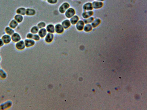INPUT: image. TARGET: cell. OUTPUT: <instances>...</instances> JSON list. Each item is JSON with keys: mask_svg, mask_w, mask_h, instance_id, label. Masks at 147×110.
I'll use <instances>...</instances> for the list:
<instances>
[{"mask_svg": "<svg viewBox=\"0 0 147 110\" xmlns=\"http://www.w3.org/2000/svg\"><path fill=\"white\" fill-rule=\"evenodd\" d=\"M93 9H98L102 8L104 6V3L101 1H94L92 2Z\"/></svg>", "mask_w": 147, "mask_h": 110, "instance_id": "obj_6", "label": "cell"}, {"mask_svg": "<svg viewBox=\"0 0 147 110\" xmlns=\"http://www.w3.org/2000/svg\"><path fill=\"white\" fill-rule=\"evenodd\" d=\"M65 15L66 17L68 19H70L74 15H75L76 12L75 10L72 7H70L65 12Z\"/></svg>", "mask_w": 147, "mask_h": 110, "instance_id": "obj_2", "label": "cell"}, {"mask_svg": "<svg viewBox=\"0 0 147 110\" xmlns=\"http://www.w3.org/2000/svg\"><path fill=\"white\" fill-rule=\"evenodd\" d=\"M54 38V35L53 34L48 32L45 37V40L46 43H50L53 41Z\"/></svg>", "mask_w": 147, "mask_h": 110, "instance_id": "obj_11", "label": "cell"}, {"mask_svg": "<svg viewBox=\"0 0 147 110\" xmlns=\"http://www.w3.org/2000/svg\"><path fill=\"white\" fill-rule=\"evenodd\" d=\"M1 56L0 55V63L1 62Z\"/></svg>", "mask_w": 147, "mask_h": 110, "instance_id": "obj_34", "label": "cell"}, {"mask_svg": "<svg viewBox=\"0 0 147 110\" xmlns=\"http://www.w3.org/2000/svg\"><path fill=\"white\" fill-rule=\"evenodd\" d=\"M15 46L18 51H21L24 50L26 47L25 42L23 40H21L16 43Z\"/></svg>", "mask_w": 147, "mask_h": 110, "instance_id": "obj_3", "label": "cell"}, {"mask_svg": "<svg viewBox=\"0 0 147 110\" xmlns=\"http://www.w3.org/2000/svg\"><path fill=\"white\" fill-rule=\"evenodd\" d=\"M94 19L92 16L87 19H84L83 20L85 24L91 23L94 20Z\"/></svg>", "mask_w": 147, "mask_h": 110, "instance_id": "obj_27", "label": "cell"}, {"mask_svg": "<svg viewBox=\"0 0 147 110\" xmlns=\"http://www.w3.org/2000/svg\"><path fill=\"white\" fill-rule=\"evenodd\" d=\"M70 7V5L67 2H64L59 7V11L61 13H65L66 10Z\"/></svg>", "mask_w": 147, "mask_h": 110, "instance_id": "obj_4", "label": "cell"}, {"mask_svg": "<svg viewBox=\"0 0 147 110\" xmlns=\"http://www.w3.org/2000/svg\"><path fill=\"white\" fill-rule=\"evenodd\" d=\"M4 44L1 38H0V48L4 46Z\"/></svg>", "mask_w": 147, "mask_h": 110, "instance_id": "obj_32", "label": "cell"}, {"mask_svg": "<svg viewBox=\"0 0 147 110\" xmlns=\"http://www.w3.org/2000/svg\"><path fill=\"white\" fill-rule=\"evenodd\" d=\"M85 24L84 21L82 20H79L76 24V28L78 31H82L84 28Z\"/></svg>", "mask_w": 147, "mask_h": 110, "instance_id": "obj_10", "label": "cell"}, {"mask_svg": "<svg viewBox=\"0 0 147 110\" xmlns=\"http://www.w3.org/2000/svg\"><path fill=\"white\" fill-rule=\"evenodd\" d=\"M26 9L24 7H19L16 10V14H20L23 16L26 15Z\"/></svg>", "mask_w": 147, "mask_h": 110, "instance_id": "obj_17", "label": "cell"}, {"mask_svg": "<svg viewBox=\"0 0 147 110\" xmlns=\"http://www.w3.org/2000/svg\"><path fill=\"white\" fill-rule=\"evenodd\" d=\"M24 41L26 47L28 48L34 46L35 44V41L32 39H25Z\"/></svg>", "mask_w": 147, "mask_h": 110, "instance_id": "obj_9", "label": "cell"}, {"mask_svg": "<svg viewBox=\"0 0 147 110\" xmlns=\"http://www.w3.org/2000/svg\"><path fill=\"white\" fill-rule=\"evenodd\" d=\"M46 29L48 33L53 34L55 32V26L52 24H49L47 25Z\"/></svg>", "mask_w": 147, "mask_h": 110, "instance_id": "obj_16", "label": "cell"}, {"mask_svg": "<svg viewBox=\"0 0 147 110\" xmlns=\"http://www.w3.org/2000/svg\"><path fill=\"white\" fill-rule=\"evenodd\" d=\"M49 4H55L57 2V0H47Z\"/></svg>", "mask_w": 147, "mask_h": 110, "instance_id": "obj_31", "label": "cell"}, {"mask_svg": "<svg viewBox=\"0 0 147 110\" xmlns=\"http://www.w3.org/2000/svg\"><path fill=\"white\" fill-rule=\"evenodd\" d=\"M19 24L14 19H12L10 21L9 23V26L10 27L14 29L17 27L18 25H19Z\"/></svg>", "mask_w": 147, "mask_h": 110, "instance_id": "obj_20", "label": "cell"}, {"mask_svg": "<svg viewBox=\"0 0 147 110\" xmlns=\"http://www.w3.org/2000/svg\"><path fill=\"white\" fill-rule=\"evenodd\" d=\"M36 13L35 10L34 9L28 8L26 9V15L28 16H32L35 15Z\"/></svg>", "mask_w": 147, "mask_h": 110, "instance_id": "obj_19", "label": "cell"}, {"mask_svg": "<svg viewBox=\"0 0 147 110\" xmlns=\"http://www.w3.org/2000/svg\"><path fill=\"white\" fill-rule=\"evenodd\" d=\"M33 34L31 32L28 33L27 34L26 38L28 39H33Z\"/></svg>", "mask_w": 147, "mask_h": 110, "instance_id": "obj_30", "label": "cell"}, {"mask_svg": "<svg viewBox=\"0 0 147 110\" xmlns=\"http://www.w3.org/2000/svg\"></svg>", "mask_w": 147, "mask_h": 110, "instance_id": "obj_37", "label": "cell"}, {"mask_svg": "<svg viewBox=\"0 0 147 110\" xmlns=\"http://www.w3.org/2000/svg\"><path fill=\"white\" fill-rule=\"evenodd\" d=\"M93 9L92 3L91 2L86 3L83 6V9L84 11H91L93 10Z\"/></svg>", "mask_w": 147, "mask_h": 110, "instance_id": "obj_12", "label": "cell"}, {"mask_svg": "<svg viewBox=\"0 0 147 110\" xmlns=\"http://www.w3.org/2000/svg\"><path fill=\"white\" fill-rule=\"evenodd\" d=\"M105 0H94V1H101V2H103Z\"/></svg>", "mask_w": 147, "mask_h": 110, "instance_id": "obj_33", "label": "cell"}, {"mask_svg": "<svg viewBox=\"0 0 147 110\" xmlns=\"http://www.w3.org/2000/svg\"><path fill=\"white\" fill-rule=\"evenodd\" d=\"M7 72L2 69H0V78L3 79H5L7 77Z\"/></svg>", "mask_w": 147, "mask_h": 110, "instance_id": "obj_24", "label": "cell"}, {"mask_svg": "<svg viewBox=\"0 0 147 110\" xmlns=\"http://www.w3.org/2000/svg\"><path fill=\"white\" fill-rule=\"evenodd\" d=\"M45 0V1H46V0Z\"/></svg>", "mask_w": 147, "mask_h": 110, "instance_id": "obj_36", "label": "cell"}, {"mask_svg": "<svg viewBox=\"0 0 147 110\" xmlns=\"http://www.w3.org/2000/svg\"><path fill=\"white\" fill-rule=\"evenodd\" d=\"M1 69V66L0 65V69Z\"/></svg>", "mask_w": 147, "mask_h": 110, "instance_id": "obj_35", "label": "cell"}, {"mask_svg": "<svg viewBox=\"0 0 147 110\" xmlns=\"http://www.w3.org/2000/svg\"><path fill=\"white\" fill-rule=\"evenodd\" d=\"M93 28L90 24H86L84 25L83 30L85 32H89L91 31Z\"/></svg>", "mask_w": 147, "mask_h": 110, "instance_id": "obj_25", "label": "cell"}, {"mask_svg": "<svg viewBox=\"0 0 147 110\" xmlns=\"http://www.w3.org/2000/svg\"><path fill=\"white\" fill-rule=\"evenodd\" d=\"M5 31L6 34L11 36L15 32L14 29L9 26L6 27L5 29Z\"/></svg>", "mask_w": 147, "mask_h": 110, "instance_id": "obj_22", "label": "cell"}, {"mask_svg": "<svg viewBox=\"0 0 147 110\" xmlns=\"http://www.w3.org/2000/svg\"><path fill=\"white\" fill-rule=\"evenodd\" d=\"M55 32L58 34H61L64 32V28L61 24H57L55 26Z\"/></svg>", "mask_w": 147, "mask_h": 110, "instance_id": "obj_8", "label": "cell"}, {"mask_svg": "<svg viewBox=\"0 0 147 110\" xmlns=\"http://www.w3.org/2000/svg\"><path fill=\"white\" fill-rule=\"evenodd\" d=\"M41 38L38 34H33V39L35 41H38Z\"/></svg>", "mask_w": 147, "mask_h": 110, "instance_id": "obj_29", "label": "cell"}, {"mask_svg": "<svg viewBox=\"0 0 147 110\" xmlns=\"http://www.w3.org/2000/svg\"><path fill=\"white\" fill-rule=\"evenodd\" d=\"M101 21L100 19L98 18H97L95 19H94L93 21L92 22L91 24L92 27L94 28L98 26L100 23Z\"/></svg>", "mask_w": 147, "mask_h": 110, "instance_id": "obj_23", "label": "cell"}, {"mask_svg": "<svg viewBox=\"0 0 147 110\" xmlns=\"http://www.w3.org/2000/svg\"><path fill=\"white\" fill-rule=\"evenodd\" d=\"M4 44H8L12 41L11 36L7 34H4L1 38Z\"/></svg>", "mask_w": 147, "mask_h": 110, "instance_id": "obj_7", "label": "cell"}, {"mask_svg": "<svg viewBox=\"0 0 147 110\" xmlns=\"http://www.w3.org/2000/svg\"><path fill=\"white\" fill-rule=\"evenodd\" d=\"M12 41L16 43L21 39V37L20 34L17 32H15L11 36Z\"/></svg>", "mask_w": 147, "mask_h": 110, "instance_id": "obj_5", "label": "cell"}, {"mask_svg": "<svg viewBox=\"0 0 147 110\" xmlns=\"http://www.w3.org/2000/svg\"><path fill=\"white\" fill-rule=\"evenodd\" d=\"M48 33L46 28H43L39 29L38 33L41 38H45Z\"/></svg>", "mask_w": 147, "mask_h": 110, "instance_id": "obj_14", "label": "cell"}, {"mask_svg": "<svg viewBox=\"0 0 147 110\" xmlns=\"http://www.w3.org/2000/svg\"><path fill=\"white\" fill-rule=\"evenodd\" d=\"M13 105V102L10 100H7L0 104V110H7L12 107Z\"/></svg>", "mask_w": 147, "mask_h": 110, "instance_id": "obj_1", "label": "cell"}, {"mask_svg": "<svg viewBox=\"0 0 147 110\" xmlns=\"http://www.w3.org/2000/svg\"><path fill=\"white\" fill-rule=\"evenodd\" d=\"M14 19L18 23H20L23 21L24 17L22 15L16 14L14 16Z\"/></svg>", "mask_w": 147, "mask_h": 110, "instance_id": "obj_21", "label": "cell"}, {"mask_svg": "<svg viewBox=\"0 0 147 110\" xmlns=\"http://www.w3.org/2000/svg\"><path fill=\"white\" fill-rule=\"evenodd\" d=\"M37 26L39 29H40L41 28H45L46 26V24L44 22H41L38 24Z\"/></svg>", "mask_w": 147, "mask_h": 110, "instance_id": "obj_28", "label": "cell"}, {"mask_svg": "<svg viewBox=\"0 0 147 110\" xmlns=\"http://www.w3.org/2000/svg\"><path fill=\"white\" fill-rule=\"evenodd\" d=\"M61 24L64 29H67L70 27L71 25L70 20L67 19L63 21Z\"/></svg>", "mask_w": 147, "mask_h": 110, "instance_id": "obj_13", "label": "cell"}, {"mask_svg": "<svg viewBox=\"0 0 147 110\" xmlns=\"http://www.w3.org/2000/svg\"><path fill=\"white\" fill-rule=\"evenodd\" d=\"M70 21L71 25H75L79 20V18L78 16L75 15L70 19Z\"/></svg>", "mask_w": 147, "mask_h": 110, "instance_id": "obj_18", "label": "cell"}, {"mask_svg": "<svg viewBox=\"0 0 147 110\" xmlns=\"http://www.w3.org/2000/svg\"><path fill=\"white\" fill-rule=\"evenodd\" d=\"M39 29L37 26H35L31 28L30 32L33 34H37L38 33Z\"/></svg>", "mask_w": 147, "mask_h": 110, "instance_id": "obj_26", "label": "cell"}, {"mask_svg": "<svg viewBox=\"0 0 147 110\" xmlns=\"http://www.w3.org/2000/svg\"><path fill=\"white\" fill-rule=\"evenodd\" d=\"M93 14V11L92 10H91L84 11L82 14V15L83 18L84 19L91 17Z\"/></svg>", "mask_w": 147, "mask_h": 110, "instance_id": "obj_15", "label": "cell"}]
</instances>
